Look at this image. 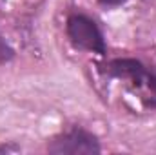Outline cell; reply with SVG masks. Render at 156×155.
<instances>
[{
	"label": "cell",
	"instance_id": "cell-1",
	"mask_svg": "<svg viewBox=\"0 0 156 155\" xmlns=\"http://www.w3.org/2000/svg\"><path fill=\"white\" fill-rule=\"evenodd\" d=\"M67 37L76 47L100 55L105 53V42L98 26L85 15H71L67 18Z\"/></svg>",
	"mask_w": 156,
	"mask_h": 155
},
{
	"label": "cell",
	"instance_id": "cell-2",
	"mask_svg": "<svg viewBox=\"0 0 156 155\" xmlns=\"http://www.w3.org/2000/svg\"><path fill=\"white\" fill-rule=\"evenodd\" d=\"M49 152L51 153H98L100 146L91 133L83 130H73L55 139L53 144L49 146Z\"/></svg>",
	"mask_w": 156,
	"mask_h": 155
},
{
	"label": "cell",
	"instance_id": "cell-3",
	"mask_svg": "<svg viewBox=\"0 0 156 155\" xmlns=\"http://www.w3.org/2000/svg\"><path fill=\"white\" fill-rule=\"evenodd\" d=\"M109 71L116 77H125V78H133L134 82H142L147 78V71L145 68L131 59H123V60H115L109 64Z\"/></svg>",
	"mask_w": 156,
	"mask_h": 155
},
{
	"label": "cell",
	"instance_id": "cell-4",
	"mask_svg": "<svg viewBox=\"0 0 156 155\" xmlns=\"http://www.w3.org/2000/svg\"><path fill=\"white\" fill-rule=\"evenodd\" d=\"M13 57V49L4 42V40L0 39V62H4V60H9Z\"/></svg>",
	"mask_w": 156,
	"mask_h": 155
},
{
	"label": "cell",
	"instance_id": "cell-5",
	"mask_svg": "<svg viewBox=\"0 0 156 155\" xmlns=\"http://www.w3.org/2000/svg\"><path fill=\"white\" fill-rule=\"evenodd\" d=\"M147 82H149V88L153 89L156 93V75H147V78H145Z\"/></svg>",
	"mask_w": 156,
	"mask_h": 155
},
{
	"label": "cell",
	"instance_id": "cell-6",
	"mask_svg": "<svg viewBox=\"0 0 156 155\" xmlns=\"http://www.w3.org/2000/svg\"><path fill=\"white\" fill-rule=\"evenodd\" d=\"M123 0H100V4H104V6H120Z\"/></svg>",
	"mask_w": 156,
	"mask_h": 155
}]
</instances>
